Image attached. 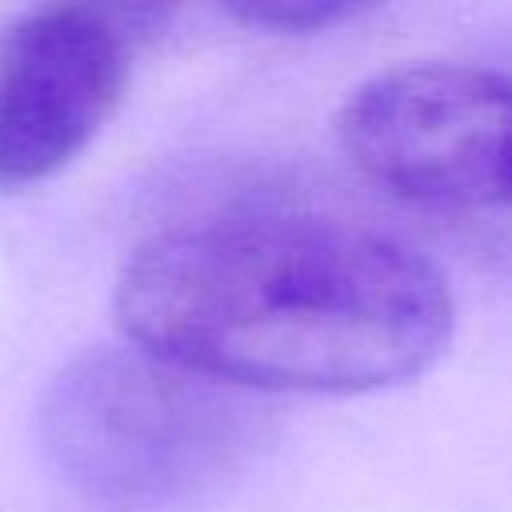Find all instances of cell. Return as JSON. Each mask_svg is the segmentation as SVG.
I'll use <instances>...</instances> for the list:
<instances>
[{
  "instance_id": "6da1fadb",
  "label": "cell",
  "mask_w": 512,
  "mask_h": 512,
  "mask_svg": "<svg viewBox=\"0 0 512 512\" xmlns=\"http://www.w3.org/2000/svg\"><path fill=\"white\" fill-rule=\"evenodd\" d=\"M128 344L244 392H376L452 340L412 248L316 216H212L148 236L116 280Z\"/></svg>"
},
{
  "instance_id": "7a4b0ae2",
  "label": "cell",
  "mask_w": 512,
  "mask_h": 512,
  "mask_svg": "<svg viewBox=\"0 0 512 512\" xmlns=\"http://www.w3.org/2000/svg\"><path fill=\"white\" fill-rule=\"evenodd\" d=\"M268 436V412L136 344L92 348L44 388L40 440L56 472L100 500H172L240 468Z\"/></svg>"
},
{
  "instance_id": "3957f363",
  "label": "cell",
  "mask_w": 512,
  "mask_h": 512,
  "mask_svg": "<svg viewBox=\"0 0 512 512\" xmlns=\"http://www.w3.org/2000/svg\"><path fill=\"white\" fill-rule=\"evenodd\" d=\"M348 164L392 204L512 264V80L472 64H400L336 120Z\"/></svg>"
},
{
  "instance_id": "277c9868",
  "label": "cell",
  "mask_w": 512,
  "mask_h": 512,
  "mask_svg": "<svg viewBox=\"0 0 512 512\" xmlns=\"http://www.w3.org/2000/svg\"><path fill=\"white\" fill-rule=\"evenodd\" d=\"M132 52L88 16L48 0L0 48V188L68 168L112 120Z\"/></svg>"
},
{
  "instance_id": "5b68a950",
  "label": "cell",
  "mask_w": 512,
  "mask_h": 512,
  "mask_svg": "<svg viewBox=\"0 0 512 512\" xmlns=\"http://www.w3.org/2000/svg\"><path fill=\"white\" fill-rule=\"evenodd\" d=\"M56 4L88 16L136 56V48L152 44L176 20L184 0H56Z\"/></svg>"
},
{
  "instance_id": "8992f818",
  "label": "cell",
  "mask_w": 512,
  "mask_h": 512,
  "mask_svg": "<svg viewBox=\"0 0 512 512\" xmlns=\"http://www.w3.org/2000/svg\"><path fill=\"white\" fill-rule=\"evenodd\" d=\"M236 20L264 32H320L332 28L372 0H220Z\"/></svg>"
}]
</instances>
